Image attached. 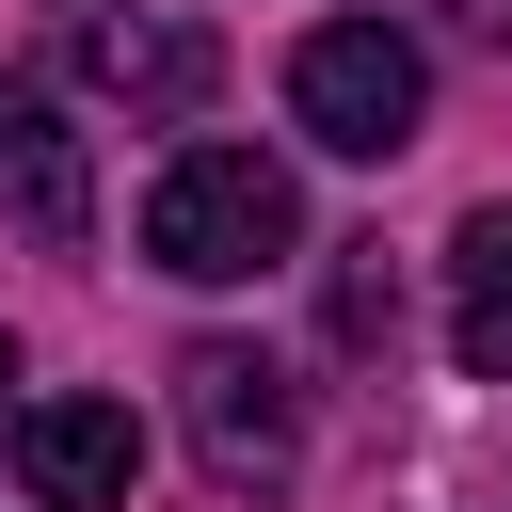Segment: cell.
Returning a JSON list of instances; mask_svg holds the SVG:
<instances>
[{
  "label": "cell",
  "instance_id": "7a4b0ae2",
  "mask_svg": "<svg viewBox=\"0 0 512 512\" xmlns=\"http://www.w3.org/2000/svg\"><path fill=\"white\" fill-rule=\"evenodd\" d=\"M288 128H304L320 160H400V144L432 128L416 32H400V16H320V32L288 48Z\"/></svg>",
  "mask_w": 512,
  "mask_h": 512
},
{
  "label": "cell",
  "instance_id": "30bf717a",
  "mask_svg": "<svg viewBox=\"0 0 512 512\" xmlns=\"http://www.w3.org/2000/svg\"><path fill=\"white\" fill-rule=\"evenodd\" d=\"M0 384H16V336H0Z\"/></svg>",
  "mask_w": 512,
  "mask_h": 512
},
{
  "label": "cell",
  "instance_id": "5b68a950",
  "mask_svg": "<svg viewBox=\"0 0 512 512\" xmlns=\"http://www.w3.org/2000/svg\"><path fill=\"white\" fill-rule=\"evenodd\" d=\"M0 448H16L32 512H128L144 496V416L128 400H16Z\"/></svg>",
  "mask_w": 512,
  "mask_h": 512
},
{
  "label": "cell",
  "instance_id": "9c48e42d",
  "mask_svg": "<svg viewBox=\"0 0 512 512\" xmlns=\"http://www.w3.org/2000/svg\"><path fill=\"white\" fill-rule=\"evenodd\" d=\"M432 32H464V48H512V0H432Z\"/></svg>",
  "mask_w": 512,
  "mask_h": 512
},
{
  "label": "cell",
  "instance_id": "52a82bcc",
  "mask_svg": "<svg viewBox=\"0 0 512 512\" xmlns=\"http://www.w3.org/2000/svg\"><path fill=\"white\" fill-rule=\"evenodd\" d=\"M448 352H464L480 384H512V208H480V224L448 240Z\"/></svg>",
  "mask_w": 512,
  "mask_h": 512
},
{
  "label": "cell",
  "instance_id": "8992f818",
  "mask_svg": "<svg viewBox=\"0 0 512 512\" xmlns=\"http://www.w3.org/2000/svg\"><path fill=\"white\" fill-rule=\"evenodd\" d=\"M0 224H16V240H48V256H80V240H96V144L64 128V96H48V80H0Z\"/></svg>",
  "mask_w": 512,
  "mask_h": 512
},
{
  "label": "cell",
  "instance_id": "ba28073f",
  "mask_svg": "<svg viewBox=\"0 0 512 512\" xmlns=\"http://www.w3.org/2000/svg\"><path fill=\"white\" fill-rule=\"evenodd\" d=\"M320 304H336V352H384V336H400V272H384V240H336Z\"/></svg>",
  "mask_w": 512,
  "mask_h": 512
},
{
  "label": "cell",
  "instance_id": "6da1fadb",
  "mask_svg": "<svg viewBox=\"0 0 512 512\" xmlns=\"http://www.w3.org/2000/svg\"><path fill=\"white\" fill-rule=\"evenodd\" d=\"M304 256V176L272 160V144H176L160 176H144V272H176V288H256V272H288Z\"/></svg>",
  "mask_w": 512,
  "mask_h": 512
},
{
  "label": "cell",
  "instance_id": "3957f363",
  "mask_svg": "<svg viewBox=\"0 0 512 512\" xmlns=\"http://www.w3.org/2000/svg\"><path fill=\"white\" fill-rule=\"evenodd\" d=\"M176 416H192V464H208L224 496H272V480L304 464V400H288V368H272L256 336H192V352H176Z\"/></svg>",
  "mask_w": 512,
  "mask_h": 512
},
{
  "label": "cell",
  "instance_id": "277c9868",
  "mask_svg": "<svg viewBox=\"0 0 512 512\" xmlns=\"http://www.w3.org/2000/svg\"><path fill=\"white\" fill-rule=\"evenodd\" d=\"M64 64H80V96H112V112H208L224 96V48H208V16H176V0H64Z\"/></svg>",
  "mask_w": 512,
  "mask_h": 512
}]
</instances>
